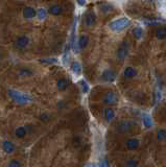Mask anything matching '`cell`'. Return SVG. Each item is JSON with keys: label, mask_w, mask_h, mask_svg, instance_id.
<instances>
[{"label": "cell", "mask_w": 166, "mask_h": 167, "mask_svg": "<svg viewBox=\"0 0 166 167\" xmlns=\"http://www.w3.org/2000/svg\"><path fill=\"white\" fill-rule=\"evenodd\" d=\"M28 131H27V127H19L15 130V137L17 139H23L25 138Z\"/></svg>", "instance_id": "obj_9"}, {"label": "cell", "mask_w": 166, "mask_h": 167, "mask_svg": "<svg viewBox=\"0 0 166 167\" xmlns=\"http://www.w3.org/2000/svg\"><path fill=\"white\" fill-rule=\"evenodd\" d=\"M156 37L158 39H165L166 38V28H159L156 32Z\"/></svg>", "instance_id": "obj_25"}, {"label": "cell", "mask_w": 166, "mask_h": 167, "mask_svg": "<svg viewBox=\"0 0 166 167\" xmlns=\"http://www.w3.org/2000/svg\"><path fill=\"white\" fill-rule=\"evenodd\" d=\"M136 73H137V71L133 67H128V68H126V70H124V75H126V77H134V76L136 75Z\"/></svg>", "instance_id": "obj_18"}, {"label": "cell", "mask_w": 166, "mask_h": 167, "mask_svg": "<svg viewBox=\"0 0 166 167\" xmlns=\"http://www.w3.org/2000/svg\"><path fill=\"white\" fill-rule=\"evenodd\" d=\"M131 25V21L128 18H119L116 19V20L112 21L110 23V28L114 31H121L123 29H126V27H129Z\"/></svg>", "instance_id": "obj_2"}, {"label": "cell", "mask_w": 166, "mask_h": 167, "mask_svg": "<svg viewBox=\"0 0 166 167\" xmlns=\"http://www.w3.org/2000/svg\"><path fill=\"white\" fill-rule=\"evenodd\" d=\"M157 140L159 142H163V141H166V130H159L157 132Z\"/></svg>", "instance_id": "obj_17"}, {"label": "cell", "mask_w": 166, "mask_h": 167, "mask_svg": "<svg viewBox=\"0 0 166 167\" xmlns=\"http://www.w3.org/2000/svg\"><path fill=\"white\" fill-rule=\"evenodd\" d=\"M76 1H77V3L81 5V6H83V5L86 4V0H76Z\"/></svg>", "instance_id": "obj_33"}, {"label": "cell", "mask_w": 166, "mask_h": 167, "mask_svg": "<svg viewBox=\"0 0 166 167\" xmlns=\"http://www.w3.org/2000/svg\"><path fill=\"white\" fill-rule=\"evenodd\" d=\"M20 74H21V75H32V72L30 70L25 69V70H21V71H20Z\"/></svg>", "instance_id": "obj_31"}, {"label": "cell", "mask_w": 166, "mask_h": 167, "mask_svg": "<svg viewBox=\"0 0 166 167\" xmlns=\"http://www.w3.org/2000/svg\"><path fill=\"white\" fill-rule=\"evenodd\" d=\"M135 123L130 120H124V121H120L116 127V131L119 134H126L131 132L132 128L134 127Z\"/></svg>", "instance_id": "obj_4"}, {"label": "cell", "mask_w": 166, "mask_h": 167, "mask_svg": "<svg viewBox=\"0 0 166 167\" xmlns=\"http://www.w3.org/2000/svg\"><path fill=\"white\" fill-rule=\"evenodd\" d=\"M90 167H100V166H90Z\"/></svg>", "instance_id": "obj_34"}, {"label": "cell", "mask_w": 166, "mask_h": 167, "mask_svg": "<svg viewBox=\"0 0 166 167\" xmlns=\"http://www.w3.org/2000/svg\"><path fill=\"white\" fill-rule=\"evenodd\" d=\"M29 43V39L25 35H22V37H19L15 42V47L18 49H23L25 48Z\"/></svg>", "instance_id": "obj_7"}, {"label": "cell", "mask_w": 166, "mask_h": 167, "mask_svg": "<svg viewBox=\"0 0 166 167\" xmlns=\"http://www.w3.org/2000/svg\"><path fill=\"white\" fill-rule=\"evenodd\" d=\"M139 165V161L135 158H130L126 160V162L124 163L123 167H138Z\"/></svg>", "instance_id": "obj_16"}, {"label": "cell", "mask_w": 166, "mask_h": 167, "mask_svg": "<svg viewBox=\"0 0 166 167\" xmlns=\"http://www.w3.org/2000/svg\"><path fill=\"white\" fill-rule=\"evenodd\" d=\"M71 70H72L75 74H81L82 67H81V65H79V63H77V62L72 63V65H71Z\"/></svg>", "instance_id": "obj_20"}, {"label": "cell", "mask_w": 166, "mask_h": 167, "mask_svg": "<svg viewBox=\"0 0 166 167\" xmlns=\"http://www.w3.org/2000/svg\"><path fill=\"white\" fill-rule=\"evenodd\" d=\"M86 23L89 26L95 23V15H94L93 13H90L87 15V17H86Z\"/></svg>", "instance_id": "obj_22"}, {"label": "cell", "mask_w": 166, "mask_h": 167, "mask_svg": "<svg viewBox=\"0 0 166 167\" xmlns=\"http://www.w3.org/2000/svg\"><path fill=\"white\" fill-rule=\"evenodd\" d=\"M6 167H22V162L20 161V159L13 158L6 163Z\"/></svg>", "instance_id": "obj_15"}, {"label": "cell", "mask_w": 166, "mask_h": 167, "mask_svg": "<svg viewBox=\"0 0 166 167\" xmlns=\"http://www.w3.org/2000/svg\"><path fill=\"white\" fill-rule=\"evenodd\" d=\"M1 148H2V152H3L5 155H13L14 152H16V145L13 141L4 140L2 142Z\"/></svg>", "instance_id": "obj_5"}, {"label": "cell", "mask_w": 166, "mask_h": 167, "mask_svg": "<svg viewBox=\"0 0 166 167\" xmlns=\"http://www.w3.org/2000/svg\"><path fill=\"white\" fill-rule=\"evenodd\" d=\"M40 63H42V64H50V65H55V64H59V60H57V59L40 60Z\"/></svg>", "instance_id": "obj_26"}, {"label": "cell", "mask_w": 166, "mask_h": 167, "mask_svg": "<svg viewBox=\"0 0 166 167\" xmlns=\"http://www.w3.org/2000/svg\"><path fill=\"white\" fill-rule=\"evenodd\" d=\"M37 17L40 19V20H44L47 17V12L44 9H39L37 10Z\"/></svg>", "instance_id": "obj_24"}, {"label": "cell", "mask_w": 166, "mask_h": 167, "mask_svg": "<svg viewBox=\"0 0 166 167\" xmlns=\"http://www.w3.org/2000/svg\"><path fill=\"white\" fill-rule=\"evenodd\" d=\"M104 117L108 122H111L115 118V111L112 108H106L104 110Z\"/></svg>", "instance_id": "obj_11"}, {"label": "cell", "mask_w": 166, "mask_h": 167, "mask_svg": "<svg viewBox=\"0 0 166 167\" xmlns=\"http://www.w3.org/2000/svg\"><path fill=\"white\" fill-rule=\"evenodd\" d=\"M57 89H59L60 91H64V90L69 86V81L66 78H60L59 81H57Z\"/></svg>", "instance_id": "obj_14"}, {"label": "cell", "mask_w": 166, "mask_h": 167, "mask_svg": "<svg viewBox=\"0 0 166 167\" xmlns=\"http://www.w3.org/2000/svg\"><path fill=\"white\" fill-rule=\"evenodd\" d=\"M88 41L89 40H88L87 35H81V38H79V47L81 49L85 48L88 44Z\"/></svg>", "instance_id": "obj_19"}, {"label": "cell", "mask_w": 166, "mask_h": 167, "mask_svg": "<svg viewBox=\"0 0 166 167\" xmlns=\"http://www.w3.org/2000/svg\"><path fill=\"white\" fill-rule=\"evenodd\" d=\"M133 35H134V37L136 38V39H141V37L143 35V31L141 27H136V28L133 31Z\"/></svg>", "instance_id": "obj_23"}, {"label": "cell", "mask_w": 166, "mask_h": 167, "mask_svg": "<svg viewBox=\"0 0 166 167\" xmlns=\"http://www.w3.org/2000/svg\"><path fill=\"white\" fill-rule=\"evenodd\" d=\"M79 84H81V87H82V90L84 93H88V91H89V86H88V84L86 83L85 81H79Z\"/></svg>", "instance_id": "obj_27"}, {"label": "cell", "mask_w": 166, "mask_h": 167, "mask_svg": "<svg viewBox=\"0 0 166 167\" xmlns=\"http://www.w3.org/2000/svg\"><path fill=\"white\" fill-rule=\"evenodd\" d=\"M129 54V47L128 44H123L122 46H120L119 49L117 51V57L119 60H124Z\"/></svg>", "instance_id": "obj_8"}, {"label": "cell", "mask_w": 166, "mask_h": 167, "mask_svg": "<svg viewBox=\"0 0 166 167\" xmlns=\"http://www.w3.org/2000/svg\"><path fill=\"white\" fill-rule=\"evenodd\" d=\"M101 78L104 79V81H109V83H112L115 79V73L113 72L112 70H106L101 75Z\"/></svg>", "instance_id": "obj_12"}, {"label": "cell", "mask_w": 166, "mask_h": 167, "mask_svg": "<svg viewBox=\"0 0 166 167\" xmlns=\"http://www.w3.org/2000/svg\"><path fill=\"white\" fill-rule=\"evenodd\" d=\"M99 166H100V167H110L109 162H108V160H106V159L101 160V162H100V164H99Z\"/></svg>", "instance_id": "obj_30"}, {"label": "cell", "mask_w": 166, "mask_h": 167, "mask_svg": "<svg viewBox=\"0 0 166 167\" xmlns=\"http://www.w3.org/2000/svg\"><path fill=\"white\" fill-rule=\"evenodd\" d=\"M126 146L129 150H136L139 148L140 141L137 138H130L129 140L126 142Z\"/></svg>", "instance_id": "obj_6"}, {"label": "cell", "mask_w": 166, "mask_h": 167, "mask_svg": "<svg viewBox=\"0 0 166 167\" xmlns=\"http://www.w3.org/2000/svg\"><path fill=\"white\" fill-rule=\"evenodd\" d=\"M142 123L143 125L146 127V128H151L154 125V121H153V118L149 114H142Z\"/></svg>", "instance_id": "obj_10"}, {"label": "cell", "mask_w": 166, "mask_h": 167, "mask_svg": "<svg viewBox=\"0 0 166 167\" xmlns=\"http://www.w3.org/2000/svg\"><path fill=\"white\" fill-rule=\"evenodd\" d=\"M62 7L61 6H57V5H53V6H51L50 9H49L48 12L51 14V15H54V16H57V15H60L61 13H62Z\"/></svg>", "instance_id": "obj_21"}, {"label": "cell", "mask_w": 166, "mask_h": 167, "mask_svg": "<svg viewBox=\"0 0 166 167\" xmlns=\"http://www.w3.org/2000/svg\"><path fill=\"white\" fill-rule=\"evenodd\" d=\"M118 95L115 92H108L107 94H104V96L102 97V103L107 106H115L118 103Z\"/></svg>", "instance_id": "obj_3"}, {"label": "cell", "mask_w": 166, "mask_h": 167, "mask_svg": "<svg viewBox=\"0 0 166 167\" xmlns=\"http://www.w3.org/2000/svg\"><path fill=\"white\" fill-rule=\"evenodd\" d=\"M7 93H9V96L12 98L15 102L19 103V105H27V103L32 101V96L26 94V93H22L20 91L13 90V89H10L9 91H7Z\"/></svg>", "instance_id": "obj_1"}, {"label": "cell", "mask_w": 166, "mask_h": 167, "mask_svg": "<svg viewBox=\"0 0 166 167\" xmlns=\"http://www.w3.org/2000/svg\"><path fill=\"white\" fill-rule=\"evenodd\" d=\"M100 9H101V10L104 13H108V12H111V10H113V7L111 6V5H101L100 6Z\"/></svg>", "instance_id": "obj_28"}, {"label": "cell", "mask_w": 166, "mask_h": 167, "mask_svg": "<svg viewBox=\"0 0 166 167\" xmlns=\"http://www.w3.org/2000/svg\"><path fill=\"white\" fill-rule=\"evenodd\" d=\"M23 16L26 19H32V18H34V17L37 16V12H36L32 7L27 6V7H25V9L23 10Z\"/></svg>", "instance_id": "obj_13"}, {"label": "cell", "mask_w": 166, "mask_h": 167, "mask_svg": "<svg viewBox=\"0 0 166 167\" xmlns=\"http://www.w3.org/2000/svg\"><path fill=\"white\" fill-rule=\"evenodd\" d=\"M161 99V94H160V92H156V101H160Z\"/></svg>", "instance_id": "obj_32"}, {"label": "cell", "mask_w": 166, "mask_h": 167, "mask_svg": "<svg viewBox=\"0 0 166 167\" xmlns=\"http://www.w3.org/2000/svg\"><path fill=\"white\" fill-rule=\"evenodd\" d=\"M145 24H149V25H157V24H161V21L159 20H145Z\"/></svg>", "instance_id": "obj_29"}]
</instances>
